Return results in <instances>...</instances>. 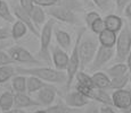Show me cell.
Masks as SVG:
<instances>
[{
	"label": "cell",
	"instance_id": "cell-5",
	"mask_svg": "<svg viewBox=\"0 0 131 113\" xmlns=\"http://www.w3.org/2000/svg\"><path fill=\"white\" fill-rule=\"evenodd\" d=\"M116 51L115 59L117 62H124L127 57L131 51V27L128 22H124L123 27L121 28L116 40Z\"/></svg>",
	"mask_w": 131,
	"mask_h": 113
},
{
	"label": "cell",
	"instance_id": "cell-29",
	"mask_svg": "<svg viewBox=\"0 0 131 113\" xmlns=\"http://www.w3.org/2000/svg\"><path fill=\"white\" fill-rule=\"evenodd\" d=\"M16 74V66L13 64H7V66H0V84L8 82L10 78L15 76Z\"/></svg>",
	"mask_w": 131,
	"mask_h": 113
},
{
	"label": "cell",
	"instance_id": "cell-22",
	"mask_svg": "<svg viewBox=\"0 0 131 113\" xmlns=\"http://www.w3.org/2000/svg\"><path fill=\"white\" fill-rule=\"evenodd\" d=\"M29 31L27 26L24 24L23 22H21L19 19L15 21L13 23V26H12V29H10V33H12V37L16 41V40H19L22 39L23 36H25L26 32Z\"/></svg>",
	"mask_w": 131,
	"mask_h": 113
},
{
	"label": "cell",
	"instance_id": "cell-33",
	"mask_svg": "<svg viewBox=\"0 0 131 113\" xmlns=\"http://www.w3.org/2000/svg\"><path fill=\"white\" fill-rule=\"evenodd\" d=\"M92 2L100 9V10L107 12L112 9V0H92Z\"/></svg>",
	"mask_w": 131,
	"mask_h": 113
},
{
	"label": "cell",
	"instance_id": "cell-12",
	"mask_svg": "<svg viewBox=\"0 0 131 113\" xmlns=\"http://www.w3.org/2000/svg\"><path fill=\"white\" fill-rule=\"evenodd\" d=\"M64 102L66 103V105H69L72 109H80V107L85 106L90 102V100L85 95L82 94L81 92L75 89L73 92H69L65 95Z\"/></svg>",
	"mask_w": 131,
	"mask_h": 113
},
{
	"label": "cell",
	"instance_id": "cell-8",
	"mask_svg": "<svg viewBox=\"0 0 131 113\" xmlns=\"http://www.w3.org/2000/svg\"><path fill=\"white\" fill-rule=\"evenodd\" d=\"M113 106L121 113H131V90L115 89L112 93Z\"/></svg>",
	"mask_w": 131,
	"mask_h": 113
},
{
	"label": "cell",
	"instance_id": "cell-14",
	"mask_svg": "<svg viewBox=\"0 0 131 113\" xmlns=\"http://www.w3.org/2000/svg\"><path fill=\"white\" fill-rule=\"evenodd\" d=\"M14 106L16 109H26L32 106H40V103L34 101L25 93H16L14 94Z\"/></svg>",
	"mask_w": 131,
	"mask_h": 113
},
{
	"label": "cell",
	"instance_id": "cell-41",
	"mask_svg": "<svg viewBox=\"0 0 131 113\" xmlns=\"http://www.w3.org/2000/svg\"><path fill=\"white\" fill-rule=\"evenodd\" d=\"M8 37H12L10 31L7 28H0V41L1 40H6Z\"/></svg>",
	"mask_w": 131,
	"mask_h": 113
},
{
	"label": "cell",
	"instance_id": "cell-40",
	"mask_svg": "<svg viewBox=\"0 0 131 113\" xmlns=\"http://www.w3.org/2000/svg\"><path fill=\"white\" fill-rule=\"evenodd\" d=\"M100 113H117L112 105H103L100 104Z\"/></svg>",
	"mask_w": 131,
	"mask_h": 113
},
{
	"label": "cell",
	"instance_id": "cell-38",
	"mask_svg": "<svg viewBox=\"0 0 131 113\" xmlns=\"http://www.w3.org/2000/svg\"><path fill=\"white\" fill-rule=\"evenodd\" d=\"M59 0H34V4L39 5L41 7H50V6H54V5L58 4Z\"/></svg>",
	"mask_w": 131,
	"mask_h": 113
},
{
	"label": "cell",
	"instance_id": "cell-10",
	"mask_svg": "<svg viewBox=\"0 0 131 113\" xmlns=\"http://www.w3.org/2000/svg\"><path fill=\"white\" fill-rule=\"evenodd\" d=\"M12 10H13V14L15 15V17H16L17 19H19L21 22H23L24 24L27 26L29 31L31 32L34 36H37V37L40 36V31L36 27V25H34V23L31 18L30 12L24 10L19 4H13L12 5Z\"/></svg>",
	"mask_w": 131,
	"mask_h": 113
},
{
	"label": "cell",
	"instance_id": "cell-2",
	"mask_svg": "<svg viewBox=\"0 0 131 113\" xmlns=\"http://www.w3.org/2000/svg\"><path fill=\"white\" fill-rule=\"evenodd\" d=\"M99 40L96 34L84 33L79 44V56H80V70L90 66L99 47Z\"/></svg>",
	"mask_w": 131,
	"mask_h": 113
},
{
	"label": "cell",
	"instance_id": "cell-15",
	"mask_svg": "<svg viewBox=\"0 0 131 113\" xmlns=\"http://www.w3.org/2000/svg\"><path fill=\"white\" fill-rule=\"evenodd\" d=\"M54 34L56 37V41L58 45L62 49H64L65 51H69L72 46V39L71 35L67 33L66 31L60 28H54Z\"/></svg>",
	"mask_w": 131,
	"mask_h": 113
},
{
	"label": "cell",
	"instance_id": "cell-45",
	"mask_svg": "<svg viewBox=\"0 0 131 113\" xmlns=\"http://www.w3.org/2000/svg\"><path fill=\"white\" fill-rule=\"evenodd\" d=\"M33 113H47V112H46V110H39V111H36Z\"/></svg>",
	"mask_w": 131,
	"mask_h": 113
},
{
	"label": "cell",
	"instance_id": "cell-36",
	"mask_svg": "<svg viewBox=\"0 0 131 113\" xmlns=\"http://www.w3.org/2000/svg\"><path fill=\"white\" fill-rule=\"evenodd\" d=\"M83 113H100V105L96 101H90L85 105Z\"/></svg>",
	"mask_w": 131,
	"mask_h": 113
},
{
	"label": "cell",
	"instance_id": "cell-18",
	"mask_svg": "<svg viewBox=\"0 0 131 113\" xmlns=\"http://www.w3.org/2000/svg\"><path fill=\"white\" fill-rule=\"evenodd\" d=\"M98 40H99V44L106 47H114L116 44L117 35L115 32L110 31V29L105 28L99 35H98Z\"/></svg>",
	"mask_w": 131,
	"mask_h": 113
},
{
	"label": "cell",
	"instance_id": "cell-13",
	"mask_svg": "<svg viewBox=\"0 0 131 113\" xmlns=\"http://www.w3.org/2000/svg\"><path fill=\"white\" fill-rule=\"evenodd\" d=\"M69 58L70 56L64 49L60 46H54L51 50V59L54 62L56 69L66 71L67 64H69Z\"/></svg>",
	"mask_w": 131,
	"mask_h": 113
},
{
	"label": "cell",
	"instance_id": "cell-47",
	"mask_svg": "<svg viewBox=\"0 0 131 113\" xmlns=\"http://www.w3.org/2000/svg\"><path fill=\"white\" fill-rule=\"evenodd\" d=\"M72 113H75V111H74V112H72Z\"/></svg>",
	"mask_w": 131,
	"mask_h": 113
},
{
	"label": "cell",
	"instance_id": "cell-3",
	"mask_svg": "<svg viewBox=\"0 0 131 113\" xmlns=\"http://www.w3.org/2000/svg\"><path fill=\"white\" fill-rule=\"evenodd\" d=\"M56 25V19L50 18L43 24L42 28L40 29V50L38 56L41 60L46 61L48 64L51 63V51H50V44H51V37L54 34V28Z\"/></svg>",
	"mask_w": 131,
	"mask_h": 113
},
{
	"label": "cell",
	"instance_id": "cell-19",
	"mask_svg": "<svg viewBox=\"0 0 131 113\" xmlns=\"http://www.w3.org/2000/svg\"><path fill=\"white\" fill-rule=\"evenodd\" d=\"M104 22H105V27H106L107 29H110V31L115 32V33L120 32L121 28L123 27V24H124L123 19L121 18L120 16L113 15V14L107 15L104 18Z\"/></svg>",
	"mask_w": 131,
	"mask_h": 113
},
{
	"label": "cell",
	"instance_id": "cell-16",
	"mask_svg": "<svg viewBox=\"0 0 131 113\" xmlns=\"http://www.w3.org/2000/svg\"><path fill=\"white\" fill-rule=\"evenodd\" d=\"M46 14H47V11L43 9V7L39 6V5H34V7L32 8L31 12H30L32 21H33L34 25H36V27L39 31H40V27L43 26V24L47 22Z\"/></svg>",
	"mask_w": 131,
	"mask_h": 113
},
{
	"label": "cell",
	"instance_id": "cell-1",
	"mask_svg": "<svg viewBox=\"0 0 131 113\" xmlns=\"http://www.w3.org/2000/svg\"><path fill=\"white\" fill-rule=\"evenodd\" d=\"M16 74L24 75V76H36L38 78L42 79L43 82L51 83V84H66L67 80L66 72L49 67L24 68L21 66H16Z\"/></svg>",
	"mask_w": 131,
	"mask_h": 113
},
{
	"label": "cell",
	"instance_id": "cell-48",
	"mask_svg": "<svg viewBox=\"0 0 131 113\" xmlns=\"http://www.w3.org/2000/svg\"><path fill=\"white\" fill-rule=\"evenodd\" d=\"M130 82H131V80H130Z\"/></svg>",
	"mask_w": 131,
	"mask_h": 113
},
{
	"label": "cell",
	"instance_id": "cell-43",
	"mask_svg": "<svg viewBox=\"0 0 131 113\" xmlns=\"http://www.w3.org/2000/svg\"><path fill=\"white\" fill-rule=\"evenodd\" d=\"M2 113H27V112H25L24 111V109H12V110H9V111H6V112H2Z\"/></svg>",
	"mask_w": 131,
	"mask_h": 113
},
{
	"label": "cell",
	"instance_id": "cell-25",
	"mask_svg": "<svg viewBox=\"0 0 131 113\" xmlns=\"http://www.w3.org/2000/svg\"><path fill=\"white\" fill-rule=\"evenodd\" d=\"M131 80L130 74H125L122 76H117L114 78H111V89H122L125 88L129 82Z\"/></svg>",
	"mask_w": 131,
	"mask_h": 113
},
{
	"label": "cell",
	"instance_id": "cell-46",
	"mask_svg": "<svg viewBox=\"0 0 131 113\" xmlns=\"http://www.w3.org/2000/svg\"><path fill=\"white\" fill-rule=\"evenodd\" d=\"M0 5H1V0H0Z\"/></svg>",
	"mask_w": 131,
	"mask_h": 113
},
{
	"label": "cell",
	"instance_id": "cell-35",
	"mask_svg": "<svg viewBox=\"0 0 131 113\" xmlns=\"http://www.w3.org/2000/svg\"><path fill=\"white\" fill-rule=\"evenodd\" d=\"M15 61L10 58L8 52H5L0 49V66H7V64H14Z\"/></svg>",
	"mask_w": 131,
	"mask_h": 113
},
{
	"label": "cell",
	"instance_id": "cell-37",
	"mask_svg": "<svg viewBox=\"0 0 131 113\" xmlns=\"http://www.w3.org/2000/svg\"><path fill=\"white\" fill-rule=\"evenodd\" d=\"M19 5H21V7L24 9V10H26L27 12H31L32 8L34 7V0H19Z\"/></svg>",
	"mask_w": 131,
	"mask_h": 113
},
{
	"label": "cell",
	"instance_id": "cell-26",
	"mask_svg": "<svg viewBox=\"0 0 131 113\" xmlns=\"http://www.w3.org/2000/svg\"><path fill=\"white\" fill-rule=\"evenodd\" d=\"M12 88L15 93H25L26 92V77L24 75H16L13 77Z\"/></svg>",
	"mask_w": 131,
	"mask_h": 113
},
{
	"label": "cell",
	"instance_id": "cell-7",
	"mask_svg": "<svg viewBox=\"0 0 131 113\" xmlns=\"http://www.w3.org/2000/svg\"><path fill=\"white\" fill-rule=\"evenodd\" d=\"M7 52H8V54L10 56V58L15 62L24 63V64H34V66L41 64V61L36 59V58L31 54V52L23 46H18V45L10 46L7 50Z\"/></svg>",
	"mask_w": 131,
	"mask_h": 113
},
{
	"label": "cell",
	"instance_id": "cell-44",
	"mask_svg": "<svg viewBox=\"0 0 131 113\" xmlns=\"http://www.w3.org/2000/svg\"><path fill=\"white\" fill-rule=\"evenodd\" d=\"M127 66H128V69H129V74L131 76V51L129 52V54L127 57Z\"/></svg>",
	"mask_w": 131,
	"mask_h": 113
},
{
	"label": "cell",
	"instance_id": "cell-9",
	"mask_svg": "<svg viewBox=\"0 0 131 113\" xmlns=\"http://www.w3.org/2000/svg\"><path fill=\"white\" fill-rule=\"evenodd\" d=\"M115 52L113 50V47H106L103 46V45H99L97 50V53L92 60V62L90 63V71H98L100 70L107 62H110L112 60V58L114 57Z\"/></svg>",
	"mask_w": 131,
	"mask_h": 113
},
{
	"label": "cell",
	"instance_id": "cell-34",
	"mask_svg": "<svg viewBox=\"0 0 131 113\" xmlns=\"http://www.w3.org/2000/svg\"><path fill=\"white\" fill-rule=\"evenodd\" d=\"M99 17H100L99 12H97V11H95V10L88 11V12H87V15H85V18H84L85 25H87L88 28H90V26L92 25V23H94L97 18H99Z\"/></svg>",
	"mask_w": 131,
	"mask_h": 113
},
{
	"label": "cell",
	"instance_id": "cell-24",
	"mask_svg": "<svg viewBox=\"0 0 131 113\" xmlns=\"http://www.w3.org/2000/svg\"><path fill=\"white\" fill-rule=\"evenodd\" d=\"M14 107V94L10 92H5L0 95V110L2 112L9 111Z\"/></svg>",
	"mask_w": 131,
	"mask_h": 113
},
{
	"label": "cell",
	"instance_id": "cell-21",
	"mask_svg": "<svg viewBox=\"0 0 131 113\" xmlns=\"http://www.w3.org/2000/svg\"><path fill=\"white\" fill-rule=\"evenodd\" d=\"M45 85H46V83L36 76H27L26 77V92L30 93V94L39 92Z\"/></svg>",
	"mask_w": 131,
	"mask_h": 113
},
{
	"label": "cell",
	"instance_id": "cell-20",
	"mask_svg": "<svg viewBox=\"0 0 131 113\" xmlns=\"http://www.w3.org/2000/svg\"><path fill=\"white\" fill-rule=\"evenodd\" d=\"M92 101L98 102L99 104L103 105H112L113 106V101H112V94L107 92V89H102V88H94V95H92Z\"/></svg>",
	"mask_w": 131,
	"mask_h": 113
},
{
	"label": "cell",
	"instance_id": "cell-4",
	"mask_svg": "<svg viewBox=\"0 0 131 113\" xmlns=\"http://www.w3.org/2000/svg\"><path fill=\"white\" fill-rule=\"evenodd\" d=\"M85 33V27H81L77 34V39H75V43L73 45V49L71 52V56L69 58V64L66 68V75H67V80H66V88H70L74 80V77L77 72L80 70V56H79V44L81 41L82 36Z\"/></svg>",
	"mask_w": 131,
	"mask_h": 113
},
{
	"label": "cell",
	"instance_id": "cell-6",
	"mask_svg": "<svg viewBox=\"0 0 131 113\" xmlns=\"http://www.w3.org/2000/svg\"><path fill=\"white\" fill-rule=\"evenodd\" d=\"M47 14L56 21L66 23V24L77 25L80 22V18L77 12L62 6V5H54V6L47 7Z\"/></svg>",
	"mask_w": 131,
	"mask_h": 113
},
{
	"label": "cell",
	"instance_id": "cell-31",
	"mask_svg": "<svg viewBox=\"0 0 131 113\" xmlns=\"http://www.w3.org/2000/svg\"><path fill=\"white\" fill-rule=\"evenodd\" d=\"M47 113H72L74 112V109L66 105V103L63 101H58L55 105H50L46 110Z\"/></svg>",
	"mask_w": 131,
	"mask_h": 113
},
{
	"label": "cell",
	"instance_id": "cell-39",
	"mask_svg": "<svg viewBox=\"0 0 131 113\" xmlns=\"http://www.w3.org/2000/svg\"><path fill=\"white\" fill-rule=\"evenodd\" d=\"M131 1V0H115V6H116V10L119 12H122L124 10L125 6Z\"/></svg>",
	"mask_w": 131,
	"mask_h": 113
},
{
	"label": "cell",
	"instance_id": "cell-30",
	"mask_svg": "<svg viewBox=\"0 0 131 113\" xmlns=\"http://www.w3.org/2000/svg\"><path fill=\"white\" fill-rule=\"evenodd\" d=\"M74 79L77 80V85L84 87H95L94 82H92V77L90 75H88L87 72H84L83 70H79L75 75Z\"/></svg>",
	"mask_w": 131,
	"mask_h": 113
},
{
	"label": "cell",
	"instance_id": "cell-17",
	"mask_svg": "<svg viewBox=\"0 0 131 113\" xmlns=\"http://www.w3.org/2000/svg\"><path fill=\"white\" fill-rule=\"evenodd\" d=\"M92 77V82H94L95 87L97 88H102V89H110L111 88V78L106 72L103 71H95L91 75Z\"/></svg>",
	"mask_w": 131,
	"mask_h": 113
},
{
	"label": "cell",
	"instance_id": "cell-27",
	"mask_svg": "<svg viewBox=\"0 0 131 113\" xmlns=\"http://www.w3.org/2000/svg\"><path fill=\"white\" fill-rule=\"evenodd\" d=\"M0 18H2L7 23L15 22V15L13 14L12 8L9 7L8 2L6 0H1V5H0Z\"/></svg>",
	"mask_w": 131,
	"mask_h": 113
},
{
	"label": "cell",
	"instance_id": "cell-11",
	"mask_svg": "<svg viewBox=\"0 0 131 113\" xmlns=\"http://www.w3.org/2000/svg\"><path fill=\"white\" fill-rule=\"evenodd\" d=\"M57 95V89L52 85L46 84L39 92H37V101L40 103V105L43 106H50L55 102Z\"/></svg>",
	"mask_w": 131,
	"mask_h": 113
},
{
	"label": "cell",
	"instance_id": "cell-32",
	"mask_svg": "<svg viewBox=\"0 0 131 113\" xmlns=\"http://www.w3.org/2000/svg\"><path fill=\"white\" fill-rule=\"evenodd\" d=\"M105 28H106V27H105V22H104V19H103L102 17L97 18L94 23H92L91 26H90V31H91L94 34H96V35H99Z\"/></svg>",
	"mask_w": 131,
	"mask_h": 113
},
{
	"label": "cell",
	"instance_id": "cell-28",
	"mask_svg": "<svg viewBox=\"0 0 131 113\" xmlns=\"http://www.w3.org/2000/svg\"><path fill=\"white\" fill-rule=\"evenodd\" d=\"M62 6L66 7V8L71 9L75 12H80L84 10V1L83 0H59L58 4Z\"/></svg>",
	"mask_w": 131,
	"mask_h": 113
},
{
	"label": "cell",
	"instance_id": "cell-23",
	"mask_svg": "<svg viewBox=\"0 0 131 113\" xmlns=\"http://www.w3.org/2000/svg\"><path fill=\"white\" fill-rule=\"evenodd\" d=\"M105 72L110 76V78H114V77L129 74V69H128L127 63H124V62H117V63L113 64L112 67H110L108 69H106Z\"/></svg>",
	"mask_w": 131,
	"mask_h": 113
},
{
	"label": "cell",
	"instance_id": "cell-42",
	"mask_svg": "<svg viewBox=\"0 0 131 113\" xmlns=\"http://www.w3.org/2000/svg\"><path fill=\"white\" fill-rule=\"evenodd\" d=\"M123 11H124V16L127 17V19L131 23V1L125 6V8Z\"/></svg>",
	"mask_w": 131,
	"mask_h": 113
}]
</instances>
